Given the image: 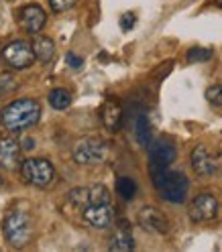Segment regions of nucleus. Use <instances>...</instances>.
<instances>
[{
	"label": "nucleus",
	"mask_w": 222,
	"mask_h": 252,
	"mask_svg": "<svg viewBox=\"0 0 222 252\" xmlns=\"http://www.w3.org/2000/svg\"><path fill=\"white\" fill-rule=\"evenodd\" d=\"M70 201L75 208H80L84 222L92 228H108L114 222V206L110 191L102 183H94L90 187L74 189L70 193Z\"/></svg>",
	"instance_id": "nucleus-1"
},
{
	"label": "nucleus",
	"mask_w": 222,
	"mask_h": 252,
	"mask_svg": "<svg viewBox=\"0 0 222 252\" xmlns=\"http://www.w3.org/2000/svg\"><path fill=\"white\" fill-rule=\"evenodd\" d=\"M41 118V104L37 100H14L0 112V124L10 132H21L35 126Z\"/></svg>",
	"instance_id": "nucleus-2"
},
{
	"label": "nucleus",
	"mask_w": 222,
	"mask_h": 252,
	"mask_svg": "<svg viewBox=\"0 0 222 252\" xmlns=\"http://www.w3.org/2000/svg\"><path fill=\"white\" fill-rule=\"evenodd\" d=\"M151 171V181L155 189L159 191L161 199L169 203H182L185 201L187 189H189V179L180 171H169L163 167H149Z\"/></svg>",
	"instance_id": "nucleus-3"
},
{
	"label": "nucleus",
	"mask_w": 222,
	"mask_h": 252,
	"mask_svg": "<svg viewBox=\"0 0 222 252\" xmlns=\"http://www.w3.org/2000/svg\"><path fill=\"white\" fill-rule=\"evenodd\" d=\"M4 238L12 248H23L31 240V220L23 210H12L2 222Z\"/></svg>",
	"instance_id": "nucleus-4"
},
{
	"label": "nucleus",
	"mask_w": 222,
	"mask_h": 252,
	"mask_svg": "<svg viewBox=\"0 0 222 252\" xmlns=\"http://www.w3.org/2000/svg\"><path fill=\"white\" fill-rule=\"evenodd\" d=\"M19 171L21 177L33 187H47L55 179V167L47 159H25Z\"/></svg>",
	"instance_id": "nucleus-5"
},
{
	"label": "nucleus",
	"mask_w": 222,
	"mask_h": 252,
	"mask_svg": "<svg viewBox=\"0 0 222 252\" xmlns=\"http://www.w3.org/2000/svg\"><path fill=\"white\" fill-rule=\"evenodd\" d=\"M108 145L98 138H84L74 149V161L77 165H98L106 161Z\"/></svg>",
	"instance_id": "nucleus-6"
},
{
	"label": "nucleus",
	"mask_w": 222,
	"mask_h": 252,
	"mask_svg": "<svg viewBox=\"0 0 222 252\" xmlns=\"http://www.w3.org/2000/svg\"><path fill=\"white\" fill-rule=\"evenodd\" d=\"M0 55H2V61L6 63V65H10L12 69L31 67L33 61L37 59L35 51H33V45H29L25 41H14V43L6 45Z\"/></svg>",
	"instance_id": "nucleus-7"
},
{
	"label": "nucleus",
	"mask_w": 222,
	"mask_h": 252,
	"mask_svg": "<svg viewBox=\"0 0 222 252\" xmlns=\"http://www.w3.org/2000/svg\"><path fill=\"white\" fill-rule=\"evenodd\" d=\"M216 214H218V199L212 193H200L187 206V216L196 224L210 222V220L216 218Z\"/></svg>",
	"instance_id": "nucleus-8"
},
{
	"label": "nucleus",
	"mask_w": 222,
	"mask_h": 252,
	"mask_svg": "<svg viewBox=\"0 0 222 252\" xmlns=\"http://www.w3.org/2000/svg\"><path fill=\"white\" fill-rule=\"evenodd\" d=\"M137 222L143 230H147L151 234H167L169 232V220L167 216L159 210V208H153V206H145L141 208V212L137 214Z\"/></svg>",
	"instance_id": "nucleus-9"
},
{
	"label": "nucleus",
	"mask_w": 222,
	"mask_h": 252,
	"mask_svg": "<svg viewBox=\"0 0 222 252\" xmlns=\"http://www.w3.org/2000/svg\"><path fill=\"white\" fill-rule=\"evenodd\" d=\"M178 157L176 145L167 138L155 140L153 145H149V167H163L167 169Z\"/></svg>",
	"instance_id": "nucleus-10"
},
{
	"label": "nucleus",
	"mask_w": 222,
	"mask_h": 252,
	"mask_svg": "<svg viewBox=\"0 0 222 252\" xmlns=\"http://www.w3.org/2000/svg\"><path fill=\"white\" fill-rule=\"evenodd\" d=\"M19 23L29 35H39L47 23V14L39 4H27L19 10Z\"/></svg>",
	"instance_id": "nucleus-11"
},
{
	"label": "nucleus",
	"mask_w": 222,
	"mask_h": 252,
	"mask_svg": "<svg viewBox=\"0 0 222 252\" xmlns=\"http://www.w3.org/2000/svg\"><path fill=\"white\" fill-rule=\"evenodd\" d=\"M21 163V145L10 136L0 138V165L8 171H17Z\"/></svg>",
	"instance_id": "nucleus-12"
},
{
	"label": "nucleus",
	"mask_w": 222,
	"mask_h": 252,
	"mask_svg": "<svg viewBox=\"0 0 222 252\" xmlns=\"http://www.w3.org/2000/svg\"><path fill=\"white\" fill-rule=\"evenodd\" d=\"M100 118H102V124L106 126V130H110V132L120 130V126H122V108H120V102L114 100V98H108L102 104V108H100Z\"/></svg>",
	"instance_id": "nucleus-13"
},
{
	"label": "nucleus",
	"mask_w": 222,
	"mask_h": 252,
	"mask_svg": "<svg viewBox=\"0 0 222 252\" xmlns=\"http://www.w3.org/2000/svg\"><path fill=\"white\" fill-rule=\"evenodd\" d=\"M192 169L198 173L200 177H210L216 173V161L212 159V155L208 153V149L198 145L192 151Z\"/></svg>",
	"instance_id": "nucleus-14"
},
{
	"label": "nucleus",
	"mask_w": 222,
	"mask_h": 252,
	"mask_svg": "<svg viewBox=\"0 0 222 252\" xmlns=\"http://www.w3.org/2000/svg\"><path fill=\"white\" fill-rule=\"evenodd\" d=\"M33 51H35L37 61L49 63V61H53V57H55V43H53L51 37L39 35V37L33 39Z\"/></svg>",
	"instance_id": "nucleus-15"
},
{
	"label": "nucleus",
	"mask_w": 222,
	"mask_h": 252,
	"mask_svg": "<svg viewBox=\"0 0 222 252\" xmlns=\"http://www.w3.org/2000/svg\"><path fill=\"white\" fill-rule=\"evenodd\" d=\"M135 136H137V143L143 147V149H149L151 145V126H149V118L145 112H141L137 118H135Z\"/></svg>",
	"instance_id": "nucleus-16"
},
{
	"label": "nucleus",
	"mask_w": 222,
	"mask_h": 252,
	"mask_svg": "<svg viewBox=\"0 0 222 252\" xmlns=\"http://www.w3.org/2000/svg\"><path fill=\"white\" fill-rule=\"evenodd\" d=\"M108 248L114 250V252H129V250H135V238H133V234L126 230V228L118 230V232L112 236V240H110Z\"/></svg>",
	"instance_id": "nucleus-17"
},
{
	"label": "nucleus",
	"mask_w": 222,
	"mask_h": 252,
	"mask_svg": "<svg viewBox=\"0 0 222 252\" xmlns=\"http://www.w3.org/2000/svg\"><path fill=\"white\" fill-rule=\"evenodd\" d=\"M47 100H49L51 108H55V110H66V108H70V104H72V94H70L68 90H63V88H55V90L49 92Z\"/></svg>",
	"instance_id": "nucleus-18"
},
{
	"label": "nucleus",
	"mask_w": 222,
	"mask_h": 252,
	"mask_svg": "<svg viewBox=\"0 0 222 252\" xmlns=\"http://www.w3.org/2000/svg\"><path fill=\"white\" fill-rule=\"evenodd\" d=\"M116 191L124 201H131L137 195V183L129 177H118L116 179Z\"/></svg>",
	"instance_id": "nucleus-19"
},
{
	"label": "nucleus",
	"mask_w": 222,
	"mask_h": 252,
	"mask_svg": "<svg viewBox=\"0 0 222 252\" xmlns=\"http://www.w3.org/2000/svg\"><path fill=\"white\" fill-rule=\"evenodd\" d=\"M14 90H17V80L10 73H0V98L8 96Z\"/></svg>",
	"instance_id": "nucleus-20"
},
{
	"label": "nucleus",
	"mask_w": 222,
	"mask_h": 252,
	"mask_svg": "<svg viewBox=\"0 0 222 252\" xmlns=\"http://www.w3.org/2000/svg\"><path fill=\"white\" fill-rule=\"evenodd\" d=\"M187 61L189 63H198V61H208L212 57V51L210 49H202V47H192L187 53H185Z\"/></svg>",
	"instance_id": "nucleus-21"
},
{
	"label": "nucleus",
	"mask_w": 222,
	"mask_h": 252,
	"mask_svg": "<svg viewBox=\"0 0 222 252\" xmlns=\"http://www.w3.org/2000/svg\"><path fill=\"white\" fill-rule=\"evenodd\" d=\"M206 100H208L212 106H222V86L214 84L206 90Z\"/></svg>",
	"instance_id": "nucleus-22"
},
{
	"label": "nucleus",
	"mask_w": 222,
	"mask_h": 252,
	"mask_svg": "<svg viewBox=\"0 0 222 252\" xmlns=\"http://www.w3.org/2000/svg\"><path fill=\"white\" fill-rule=\"evenodd\" d=\"M77 0H49V6L53 12H63V10H70L72 6H75Z\"/></svg>",
	"instance_id": "nucleus-23"
},
{
	"label": "nucleus",
	"mask_w": 222,
	"mask_h": 252,
	"mask_svg": "<svg viewBox=\"0 0 222 252\" xmlns=\"http://www.w3.org/2000/svg\"><path fill=\"white\" fill-rule=\"evenodd\" d=\"M135 21H137L135 12H124L122 17H120V27H122V31H131V29L135 27Z\"/></svg>",
	"instance_id": "nucleus-24"
},
{
	"label": "nucleus",
	"mask_w": 222,
	"mask_h": 252,
	"mask_svg": "<svg viewBox=\"0 0 222 252\" xmlns=\"http://www.w3.org/2000/svg\"><path fill=\"white\" fill-rule=\"evenodd\" d=\"M66 63H68L70 67H74V69H80V67L84 65V61L77 57L75 53H68V55H66Z\"/></svg>",
	"instance_id": "nucleus-25"
},
{
	"label": "nucleus",
	"mask_w": 222,
	"mask_h": 252,
	"mask_svg": "<svg viewBox=\"0 0 222 252\" xmlns=\"http://www.w3.org/2000/svg\"><path fill=\"white\" fill-rule=\"evenodd\" d=\"M216 4H218V6H222V0H216Z\"/></svg>",
	"instance_id": "nucleus-26"
},
{
	"label": "nucleus",
	"mask_w": 222,
	"mask_h": 252,
	"mask_svg": "<svg viewBox=\"0 0 222 252\" xmlns=\"http://www.w3.org/2000/svg\"><path fill=\"white\" fill-rule=\"evenodd\" d=\"M0 187H2V177H0Z\"/></svg>",
	"instance_id": "nucleus-27"
}]
</instances>
